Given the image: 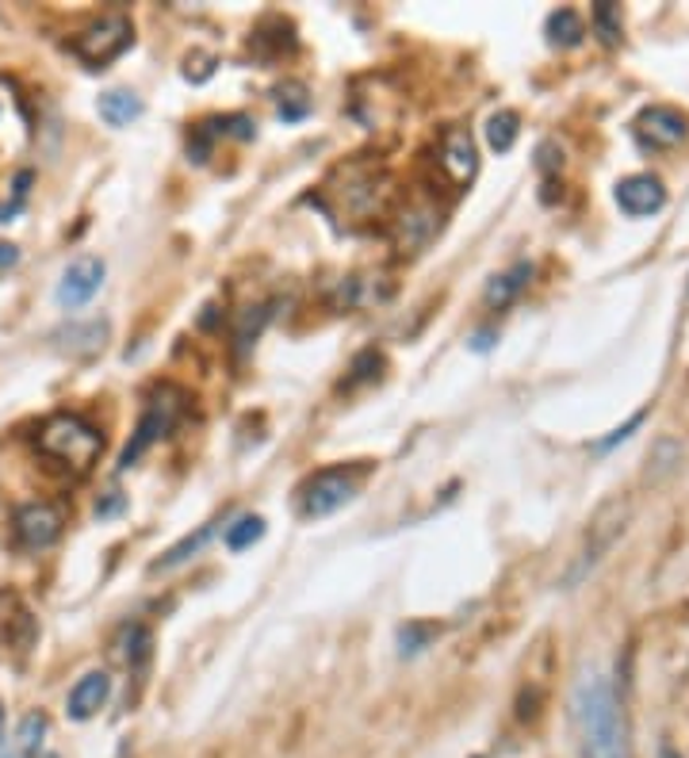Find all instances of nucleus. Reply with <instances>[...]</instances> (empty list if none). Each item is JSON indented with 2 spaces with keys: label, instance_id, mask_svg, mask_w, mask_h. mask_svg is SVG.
Returning <instances> with one entry per match:
<instances>
[{
  "label": "nucleus",
  "instance_id": "f03ea898",
  "mask_svg": "<svg viewBox=\"0 0 689 758\" xmlns=\"http://www.w3.org/2000/svg\"><path fill=\"white\" fill-rule=\"evenodd\" d=\"M387 177L379 165L372 161H349L337 165L329 172V180L322 184L318 207H326L334 219H349V222H364L376 212H384L387 204Z\"/></svg>",
  "mask_w": 689,
  "mask_h": 758
},
{
  "label": "nucleus",
  "instance_id": "4be33fe9",
  "mask_svg": "<svg viewBox=\"0 0 689 758\" xmlns=\"http://www.w3.org/2000/svg\"><path fill=\"white\" fill-rule=\"evenodd\" d=\"M119 648H123L126 666H131V671H138V666H146L149 648H154V636H149L146 625H126L123 633H119Z\"/></svg>",
  "mask_w": 689,
  "mask_h": 758
},
{
  "label": "nucleus",
  "instance_id": "473e14b6",
  "mask_svg": "<svg viewBox=\"0 0 689 758\" xmlns=\"http://www.w3.org/2000/svg\"><path fill=\"white\" fill-rule=\"evenodd\" d=\"M494 337H498L494 329H479V334L471 337V349H475V352H486V349L494 345Z\"/></svg>",
  "mask_w": 689,
  "mask_h": 758
},
{
  "label": "nucleus",
  "instance_id": "ddd939ff",
  "mask_svg": "<svg viewBox=\"0 0 689 758\" xmlns=\"http://www.w3.org/2000/svg\"><path fill=\"white\" fill-rule=\"evenodd\" d=\"M100 284H104V261L100 257L70 261V268H65L62 280H58V303H62L65 311H77V306H85L88 299L100 291Z\"/></svg>",
  "mask_w": 689,
  "mask_h": 758
},
{
  "label": "nucleus",
  "instance_id": "0eeeda50",
  "mask_svg": "<svg viewBox=\"0 0 689 758\" xmlns=\"http://www.w3.org/2000/svg\"><path fill=\"white\" fill-rule=\"evenodd\" d=\"M356 498V476L344 468H329L318 471L311 483L303 486V498H299V509L303 517H329L344 506V502Z\"/></svg>",
  "mask_w": 689,
  "mask_h": 758
},
{
  "label": "nucleus",
  "instance_id": "6ab92c4d",
  "mask_svg": "<svg viewBox=\"0 0 689 758\" xmlns=\"http://www.w3.org/2000/svg\"><path fill=\"white\" fill-rule=\"evenodd\" d=\"M222 521H207V525H200L196 532H189V537L181 540V544H172L169 552L161 555V560L154 563V567H149V571H172V567H181V563H189L192 555L200 552V548L207 544V540L215 537V529H219Z\"/></svg>",
  "mask_w": 689,
  "mask_h": 758
},
{
  "label": "nucleus",
  "instance_id": "72a5a7b5",
  "mask_svg": "<svg viewBox=\"0 0 689 758\" xmlns=\"http://www.w3.org/2000/svg\"><path fill=\"white\" fill-rule=\"evenodd\" d=\"M16 261H20V250H16V245L0 242V268H12Z\"/></svg>",
  "mask_w": 689,
  "mask_h": 758
},
{
  "label": "nucleus",
  "instance_id": "423d86ee",
  "mask_svg": "<svg viewBox=\"0 0 689 758\" xmlns=\"http://www.w3.org/2000/svg\"><path fill=\"white\" fill-rule=\"evenodd\" d=\"M625 529H628V502L625 498L605 502V506L594 514V521H590L587 548H582L579 563H575L571 575H567V587H575L579 579H587V575L597 567V560H602V555L609 552L620 537H625Z\"/></svg>",
  "mask_w": 689,
  "mask_h": 758
},
{
  "label": "nucleus",
  "instance_id": "4468645a",
  "mask_svg": "<svg viewBox=\"0 0 689 758\" xmlns=\"http://www.w3.org/2000/svg\"><path fill=\"white\" fill-rule=\"evenodd\" d=\"M440 230V212L433 204H407L395 219V245L402 253H418Z\"/></svg>",
  "mask_w": 689,
  "mask_h": 758
},
{
  "label": "nucleus",
  "instance_id": "4c0bfd02",
  "mask_svg": "<svg viewBox=\"0 0 689 758\" xmlns=\"http://www.w3.org/2000/svg\"><path fill=\"white\" fill-rule=\"evenodd\" d=\"M658 758H681V755H678V750H670V747H663V750H658Z\"/></svg>",
  "mask_w": 689,
  "mask_h": 758
},
{
  "label": "nucleus",
  "instance_id": "aec40b11",
  "mask_svg": "<svg viewBox=\"0 0 689 758\" xmlns=\"http://www.w3.org/2000/svg\"><path fill=\"white\" fill-rule=\"evenodd\" d=\"M142 116V100L126 88H111L100 96V119L108 127H131Z\"/></svg>",
  "mask_w": 689,
  "mask_h": 758
},
{
  "label": "nucleus",
  "instance_id": "39448f33",
  "mask_svg": "<svg viewBox=\"0 0 689 758\" xmlns=\"http://www.w3.org/2000/svg\"><path fill=\"white\" fill-rule=\"evenodd\" d=\"M134 43V27L126 16L111 12V16H100L96 24H88L77 39L70 43V50L88 65V70H104L108 62H116L126 47Z\"/></svg>",
  "mask_w": 689,
  "mask_h": 758
},
{
  "label": "nucleus",
  "instance_id": "5701e85b",
  "mask_svg": "<svg viewBox=\"0 0 689 758\" xmlns=\"http://www.w3.org/2000/svg\"><path fill=\"white\" fill-rule=\"evenodd\" d=\"M521 119H517V111H494L491 123H486V142H491V149H498V154H509L517 142V131H521Z\"/></svg>",
  "mask_w": 689,
  "mask_h": 758
},
{
  "label": "nucleus",
  "instance_id": "c756f323",
  "mask_svg": "<svg viewBox=\"0 0 689 758\" xmlns=\"http://www.w3.org/2000/svg\"><path fill=\"white\" fill-rule=\"evenodd\" d=\"M594 27L597 35H602V43H617L620 39V16H617V4H609V0H602V4H594Z\"/></svg>",
  "mask_w": 689,
  "mask_h": 758
},
{
  "label": "nucleus",
  "instance_id": "dca6fc26",
  "mask_svg": "<svg viewBox=\"0 0 689 758\" xmlns=\"http://www.w3.org/2000/svg\"><path fill=\"white\" fill-rule=\"evenodd\" d=\"M108 694H111L108 671H88L85 678H81L77 686L70 689V701H65V712H70V720H93L96 712L104 709Z\"/></svg>",
  "mask_w": 689,
  "mask_h": 758
},
{
  "label": "nucleus",
  "instance_id": "f704fd0d",
  "mask_svg": "<svg viewBox=\"0 0 689 758\" xmlns=\"http://www.w3.org/2000/svg\"><path fill=\"white\" fill-rule=\"evenodd\" d=\"M556 165H564V157H556L552 146H541V169H556Z\"/></svg>",
  "mask_w": 689,
  "mask_h": 758
},
{
  "label": "nucleus",
  "instance_id": "a878e982",
  "mask_svg": "<svg viewBox=\"0 0 689 758\" xmlns=\"http://www.w3.org/2000/svg\"><path fill=\"white\" fill-rule=\"evenodd\" d=\"M433 640H437V625H425V621H410V625L399 628L402 655H418V651H425Z\"/></svg>",
  "mask_w": 689,
  "mask_h": 758
},
{
  "label": "nucleus",
  "instance_id": "412c9836",
  "mask_svg": "<svg viewBox=\"0 0 689 758\" xmlns=\"http://www.w3.org/2000/svg\"><path fill=\"white\" fill-rule=\"evenodd\" d=\"M582 35H587V24L575 9H559L548 16V43L552 47H579Z\"/></svg>",
  "mask_w": 689,
  "mask_h": 758
},
{
  "label": "nucleus",
  "instance_id": "2eb2a0df",
  "mask_svg": "<svg viewBox=\"0 0 689 758\" xmlns=\"http://www.w3.org/2000/svg\"><path fill=\"white\" fill-rule=\"evenodd\" d=\"M108 341V322L93 318V322H70V326L55 329V349L58 352H70L77 360H88L104 349Z\"/></svg>",
  "mask_w": 689,
  "mask_h": 758
},
{
  "label": "nucleus",
  "instance_id": "a211bd4d",
  "mask_svg": "<svg viewBox=\"0 0 689 758\" xmlns=\"http://www.w3.org/2000/svg\"><path fill=\"white\" fill-rule=\"evenodd\" d=\"M47 724H50L47 712H27L16 727V739H12V747H9V758H39Z\"/></svg>",
  "mask_w": 689,
  "mask_h": 758
},
{
  "label": "nucleus",
  "instance_id": "f3484780",
  "mask_svg": "<svg viewBox=\"0 0 689 758\" xmlns=\"http://www.w3.org/2000/svg\"><path fill=\"white\" fill-rule=\"evenodd\" d=\"M529 280H533V265H529V261H517L513 268H506V273L494 276V280L486 284V303L491 306L513 303V299L529 288Z\"/></svg>",
  "mask_w": 689,
  "mask_h": 758
},
{
  "label": "nucleus",
  "instance_id": "7c9ffc66",
  "mask_svg": "<svg viewBox=\"0 0 689 758\" xmlns=\"http://www.w3.org/2000/svg\"><path fill=\"white\" fill-rule=\"evenodd\" d=\"M379 364H384V360H379L376 349L361 352V357L353 360V375L344 380V387H356V384H368V380H376V375H379Z\"/></svg>",
  "mask_w": 689,
  "mask_h": 758
},
{
  "label": "nucleus",
  "instance_id": "9b49d317",
  "mask_svg": "<svg viewBox=\"0 0 689 758\" xmlns=\"http://www.w3.org/2000/svg\"><path fill=\"white\" fill-rule=\"evenodd\" d=\"M636 134H640L643 146L651 149H670L678 142H686L689 134V119L681 116L678 108H666V104H655V108H643L640 119H636Z\"/></svg>",
  "mask_w": 689,
  "mask_h": 758
},
{
  "label": "nucleus",
  "instance_id": "6e6552de",
  "mask_svg": "<svg viewBox=\"0 0 689 758\" xmlns=\"http://www.w3.org/2000/svg\"><path fill=\"white\" fill-rule=\"evenodd\" d=\"M12 532H16L20 548H50L58 537H62V509L50 506V502H32V506H20L16 517H12Z\"/></svg>",
  "mask_w": 689,
  "mask_h": 758
},
{
  "label": "nucleus",
  "instance_id": "c85d7f7f",
  "mask_svg": "<svg viewBox=\"0 0 689 758\" xmlns=\"http://www.w3.org/2000/svg\"><path fill=\"white\" fill-rule=\"evenodd\" d=\"M276 100H280V116L283 119H303L306 111H311V96H306V88L299 85V81H288V85H280Z\"/></svg>",
  "mask_w": 689,
  "mask_h": 758
},
{
  "label": "nucleus",
  "instance_id": "393cba45",
  "mask_svg": "<svg viewBox=\"0 0 689 758\" xmlns=\"http://www.w3.org/2000/svg\"><path fill=\"white\" fill-rule=\"evenodd\" d=\"M261 537H265V521H261L257 514H245L227 529V548H230V552H242V548L257 544Z\"/></svg>",
  "mask_w": 689,
  "mask_h": 758
},
{
  "label": "nucleus",
  "instance_id": "2f4dec72",
  "mask_svg": "<svg viewBox=\"0 0 689 758\" xmlns=\"http://www.w3.org/2000/svg\"><path fill=\"white\" fill-rule=\"evenodd\" d=\"M640 422H643V414H636V418H632V422H628V425H625V430H617V433H613V437H609V441H602V445H597V448H613V445H617V441H625V437H628V433H632V430H636V425H640Z\"/></svg>",
  "mask_w": 689,
  "mask_h": 758
},
{
  "label": "nucleus",
  "instance_id": "58836bf2",
  "mask_svg": "<svg viewBox=\"0 0 689 758\" xmlns=\"http://www.w3.org/2000/svg\"><path fill=\"white\" fill-rule=\"evenodd\" d=\"M39 758H58V755H55V750H43V755H39Z\"/></svg>",
  "mask_w": 689,
  "mask_h": 758
},
{
  "label": "nucleus",
  "instance_id": "cd10ccee",
  "mask_svg": "<svg viewBox=\"0 0 689 758\" xmlns=\"http://www.w3.org/2000/svg\"><path fill=\"white\" fill-rule=\"evenodd\" d=\"M268 322V311L265 306H250V311H242V318H238V329H234V349L245 352L253 341H257L261 326Z\"/></svg>",
  "mask_w": 689,
  "mask_h": 758
},
{
  "label": "nucleus",
  "instance_id": "1a4fd4ad",
  "mask_svg": "<svg viewBox=\"0 0 689 758\" xmlns=\"http://www.w3.org/2000/svg\"><path fill=\"white\" fill-rule=\"evenodd\" d=\"M440 172L452 188H468L479 172V149L468 127H448L440 139Z\"/></svg>",
  "mask_w": 689,
  "mask_h": 758
},
{
  "label": "nucleus",
  "instance_id": "f8f14e48",
  "mask_svg": "<svg viewBox=\"0 0 689 758\" xmlns=\"http://www.w3.org/2000/svg\"><path fill=\"white\" fill-rule=\"evenodd\" d=\"M617 207L625 215H632V219H648V215L663 212L666 207V188L658 177H651V172H636V177H625L617 184Z\"/></svg>",
  "mask_w": 689,
  "mask_h": 758
},
{
  "label": "nucleus",
  "instance_id": "20e7f679",
  "mask_svg": "<svg viewBox=\"0 0 689 758\" xmlns=\"http://www.w3.org/2000/svg\"><path fill=\"white\" fill-rule=\"evenodd\" d=\"M184 410V392L181 387H172V384H161L149 392L146 407H142V418L138 425H134L131 441H126L123 456H119V471H126L131 464H138L142 456L149 453V448L157 445V441L165 437V433L177 425V418H181Z\"/></svg>",
  "mask_w": 689,
  "mask_h": 758
},
{
  "label": "nucleus",
  "instance_id": "b1692460",
  "mask_svg": "<svg viewBox=\"0 0 689 758\" xmlns=\"http://www.w3.org/2000/svg\"><path fill=\"white\" fill-rule=\"evenodd\" d=\"M678 464H681V445H678V441H670V437L655 441V448H651V456H648V479L670 476Z\"/></svg>",
  "mask_w": 689,
  "mask_h": 758
},
{
  "label": "nucleus",
  "instance_id": "9d476101",
  "mask_svg": "<svg viewBox=\"0 0 689 758\" xmlns=\"http://www.w3.org/2000/svg\"><path fill=\"white\" fill-rule=\"evenodd\" d=\"M0 640L9 643L12 651L27 655L39 640V621L27 610V602L16 594V590H4L0 594Z\"/></svg>",
  "mask_w": 689,
  "mask_h": 758
},
{
  "label": "nucleus",
  "instance_id": "7ed1b4c3",
  "mask_svg": "<svg viewBox=\"0 0 689 758\" xmlns=\"http://www.w3.org/2000/svg\"><path fill=\"white\" fill-rule=\"evenodd\" d=\"M35 445H39L43 456H50L55 464H62L73 476H88L93 464L100 460L104 437L100 430L85 422L77 414H55L43 422V430L35 433Z\"/></svg>",
  "mask_w": 689,
  "mask_h": 758
},
{
  "label": "nucleus",
  "instance_id": "c9c22d12",
  "mask_svg": "<svg viewBox=\"0 0 689 758\" xmlns=\"http://www.w3.org/2000/svg\"><path fill=\"white\" fill-rule=\"evenodd\" d=\"M119 506H123V498H119V494H111V498L104 502V506H96V517H108V514H116Z\"/></svg>",
  "mask_w": 689,
  "mask_h": 758
},
{
  "label": "nucleus",
  "instance_id": "e433bc0d",
  "mask_svg": "<svg viewBox=\"0 0 689 758\" xmlns=\"http://www.w3.org/2000/svg\"><path fill=\"white\" fill-rule=\"evenodd\" d=\"M0 755H4V709H0Z\"/></svg>",
  "mask_w": 689,
  "mask_h": 758
},
{
  "label": "nucleus",
  "instance_id": "bb28decb",
  "mask_svg": "<svg viewBox=\"0 0 689 758\" xmlns=\"http://www.w3.org/2000/svg\"><path fill=\"white\" fill-rule=\"evenodd\" d=\"M204 127L215 139H219V134H230V139H242V142L257 139V123H253L250 116H215V119H207Z\"/></svg>",
  "mask_w": 689,
  "mask_h": 758
},
{
  "label": "nucleus",
  "instance_id": "f257e3e1",
  "mask_svg": "<svg viewBox=\"0 0 689 758\" xmlns=\"http://www.w3.org/2000/svg\"><path fill=\"white\" fill-rule=\"evenodd\" d=\"M571 720L582 758H632L625 705L602 666L579 674L571 689Z\"/></svg>",
  "mask_w": 689,
  "mask_h": 758
}]
</instances>
